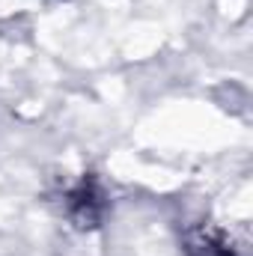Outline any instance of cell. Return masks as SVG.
Masks as SVG:
<instances>
[{
	"instance_id": "1",
	"label": "cell",
	"mask_w": 253,
	"mask_h": 256,
	"mask_svg": "<svg viewBox=\"0 0 253 256\" xmlns=\"http://www.w3.org/2000/svg\"><path fill=\"white\" fill-rule=\"evenodd\" d=\"M68 206L80 226H96V220L102 214V194L96 191L92 182H80V188L72 191V196H68Z\"/></svg>"
},
{
	"instance_id": "2",
	"label": "cell",
	"mask_w": 253,
	"mask_h": 256,
	"mask_svg": "<svg viewBox=\"0 0 253 256\" xmlns=\"http://www.w3.org/2000/svg\"><path fill=\"white\" fill-rule=\"evenodd\" d=\"M190 254L194 256H232V250L224 248V244H212L208 236H206V238L196 236V238H190Z\"/></svg>"
}]
</instances>
